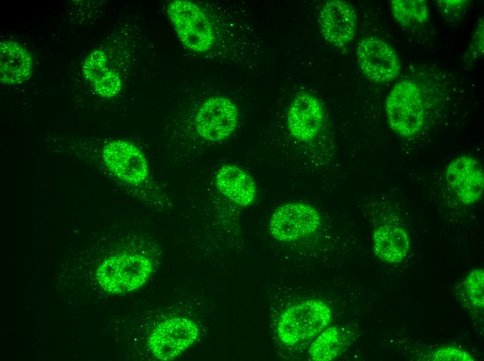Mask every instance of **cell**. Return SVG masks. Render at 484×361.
I'll list each match as a JSON object with an SVG mask.
<instances>
[{
    "label": "cell",
    "mask_w": 484,
    "mask_h": 361,
    "mask_svg": "<svg viewBox=\"0 0 484 361\" xmlns=\"http://www.w3.org/2000/svg\"><path fill=\"white\" fill-rule=\"evenodd\" d=\"M82 71L86 79L100 96L112 98L122 91L121 75L108 65V56L102 49H95L88 55Z\"/></svg>",
    "instance_id": "cell-12"
},
{
    "label": "cell",
    "mask_w": 484,
    "mask_h": 361,
    "mask_svg": "<svg viewBox=\"0 0 484 361\" xmlns=\"http://www.w3.org/2000/svg\"><path fill=\"white\" fill-rule=\"evenodd\" d=\"M320 224L321 216L314 207L292 202L282 205L274 211L269 230L275 240L292 242L314 233Z\"/></svg>",
    "instance_id": "cell-6"
},
{
    "label": "cell",
    "mask_w": 484,
    "mask_h": 361,
    "mask_svg": "<svg viewBox=\"0 0 484 361\" xmlns=\"http://www.w3.org/2000/svg\"><path fill=\"white\" fill-rule=\"evenodd\" d=\"M102 158L110 173L125 184L140 185L149 177V165L145 154L129 141L108 142L103 147Z\"/></svg>",
    "instance_id": "cell-5"
},
{
    "label": "cell",
    "mask_w": 484,
    "mask_h": 361,
    "mask_svg": "<svg viewBox=\"0 0 484 361\" xmlns=\"http://www.w3.org/2000/svg\"><path fill=\"white\" fill-rule=\"evenodd\" d=\"M430 359L435 361H473L474 359L467 351L453 346H446L435 350Z\"/></svg>",
    "instance_id": "cell-18"
},
{
    "label": "cell",
    "mask_w": 484,
    "mask_h": 361,
    "mask_svg": "<svg viewBox=\"0 0 484 361\" xmlns=\"http://www.w3.org/2000/svg\"><path fill=\"white\" fill-rule=\"evenodd\" d=\"M465 294L471 305L483 309L484 305V271L482 269L472 270L463 283Z\"/></svg>",
    "instance_id": "cell-17"
},
{
    "label": "cell",
    "mask_w": 484,
    "mask_h": 361,
    "mask_svg": "<svg viewBox=\"0 0 484 361\" xmlns=\"http://www.w3.org/2000/svg\"><path fill=\"white\" fill-rule=\"evenodd\" d=\"M200 335V328L193 320L172 317L161 321L148 338V346L158 360H171L191 347Z\"/></svg>",
    "instance_id": "cell-4"
},
{
    "label": "cell",
    "mask_w": 484,
    "mask_h": 361,
    "mask_svg": "<svg viewBox=\"0 0 484 361\" xmlns=\"http://www.w3.org/2000/svg\"><path fill=\"white\" fill-rule=\"evenodd\" d=\"M391 10L396 22L405 27L424 24L429 17L428 7L424 0H393Z\"/></svg>",
    "instance_id": "cell-15"
},
{
    "label": "cell",
    "mask_w": 484,
    "mask_h": 361,
    "mask_svg": "<svg viewBox=\"0 0 484 361\" xmlns=\"http://www.w3.org/2000/svg\"><path fill=\"white\" fill-rule=\"evenodd\" d=\"M387 121L397 135L409 137L417 135L424 122V106L421 90L412 81L397 83L385 102Z\"/></svg>",
    "instance_id": "cell-3"
},
{
    "label": "cell",
    "mask_w": 484,
    "mask_h": 361,
    "mask_svg": "<svg viewBox=\"0 0 484 361\" xmlns=\"http://www.w3.org/2000/svg\"><path fill=\"white\" fill-rule=\"evenodd\" d=\"M323 119V109L317 98L309 93H300L289 107L287 124L293 138L306 142L318 133Z\"/></svg>",
    "instance_id": "cell-10"
},
{
    "label": "cell",
    "mask_w": 484,
    "mask_h": 361,
    "mask_svg": "<svg viewBox=\"0 0 484 361\" xmlns=\"http://www.w3.org/2000/svg\"><path fill=\"white\" fill-rule=\"evenodd\" d=\"M218 192L232 203L240 206L251 205L257 196V185L252 177L239 167L225 165L214 176Z\"/></svg>",
    "instance_id": "cell-11"
},
{
    "label": "cell",
    "mask_w": 484,
    "mask_h": 361,
    "mask_svg": "<svg viewBox=\"0 0 484 361\" xmlns=\"http://www.w3.org/2000/svg\"><path fill=\"white\" fill-rule=\"evenodd\" d=\"M152 263L145 255L120 253L99 265L96 278L99 285L111 294H124L141 287L152 271Z\"/></svg>",
    "instance_id": "cell-2"
},
{
    "label": "cell",
    "mask_w": 484,
    "mask_h": 361,
    "mask_svg": "<svg viewBox=\"0 0 484 361\" xmlns=\"http://www.w3.org/2000/svg\"><path fill=\"white\" fill-rule=\"evenodd\" d=\"M466 1L463 0H443L437 1V6L442 15L448 20L458 19L462 15L465 8Z\"/></svg>",
    "instance_id": "cell-19"
},
{
    "label": "cell",
    "mask_w": 484,
    "mask_h": 361,
    "mask_svg": "<svg viewBox=\"0 0 484 361\" xmlns=\"http://www.w3.org/2000/svg\"><path fill=\"white\" fill-rule=\"evenodd\" d=\"M356 56L360 70L372 82L385 83L399 75L401 63L396 51L380 39L369 37L361 40Z\"/></svg>",
    "instance_id": "cell-7"
},
{
    "label": "cell",
    "mask_w": 484,
    "mask_h": 361,
    "mask_svg": "<svg viewBox=\"0 0 484 361\" xmlns=\"http://www.w3.org/2000/svg\"><path fill=\"white\" fill-rule=\"evenodd\" d=\"M341 345L340 333L337 327L324 329L312 344L309 353L316 361H329L339 354Z\"/></svg>",
    "instance_id": "cell-16"
},
{
    "label": "cell",
    "mask_w": 484,
    "mask_h": 361,
    "mask_svg": "<svg viewBox=\"0 0 484 361\" xmlns=\"http://www.w3.org/2000/svg\"><path fill=\"white\" fill-rule=\"evenodd\" d=\"M319 25L321 34L328 42L337 47L346 46L355 37V10L346 1H328L320 10Z\"/></svg>",
    "instance_id": "cell-8"
},
{
    "label": "cell",
    "mask_w": 484,
    "mask_h": 361,
    "mask_svg": "<svg viewBox=\"0 0 484 361\" xmlns=\"http://www.w3.org/2000/svg\"><path fill=\"white\" fill-rule=\"evenodd\" d=\"M445 177L459 200L472 205L481 197L484 188V174L481 164L474 158H456L446 167Z\"/></svg>",
    "instance_id": "cell-9"
},
{
    "label": "cell",
    "mask_w": 484,
    "mask_h": 361,
    "mask_svg": "<svg viewBox=\"0 0 484 361\" xmlns=\"http://www.w3.org/2000/svg\"><path fill=\"white\" fill-rule=\"evenodd\" d=\"M373 245L374 253L380 260L398 263L409 251L410 239L402 227L385 224L374 230Z\"/></svg>",
    "instance_id": "cell-14"
},
{
    "label": "cell",
    "mask_w": 484,
    "mask_h": 361,
    "mask_svg": "<svg viewBox=\"0 0 484 361\" xmlns=\"http://www.w3.org/2000/svg\"><path fill=\"white\" fill-rule=\"evenodd\" d=\"M331 319L332 311L322 301H303L282 313L277 324V334L284 344L291 346L320 334Z\"/></svg>",
    "instance_id": "cell-1"
},
{
    "label": "cell",
    "mask_w": 484,
    "mask_h": 361,
    "mask_svg": "<svg viewBox=\"0 0 484 361\" xmlns=\"http://www.w3.org/2000/svg\"><path fill=\"white\" fill-rule=\"evenodd\" d=\"M1 81L6 85L23 83L31 74L33 59L21 44L5 40L0 44Z\"/></svg>",
    "instance_id": "cell-13"
},
{
    "label": "cell",
    "mask_w": 484,
    "mask_h": 361,
    "mask_svg": "<svg viewBox=\"0 0 484 361\" xmlns=\"http://www.w3.org/2000/svg\"><path fill=\"white\" fill-rule=\"evenodd\" d=\"M469 59L475 60L483 53V20L481 19L473 35L469 51Z\"/></svg>",
    "instance_id": "cell-20"
}]
</instances>
